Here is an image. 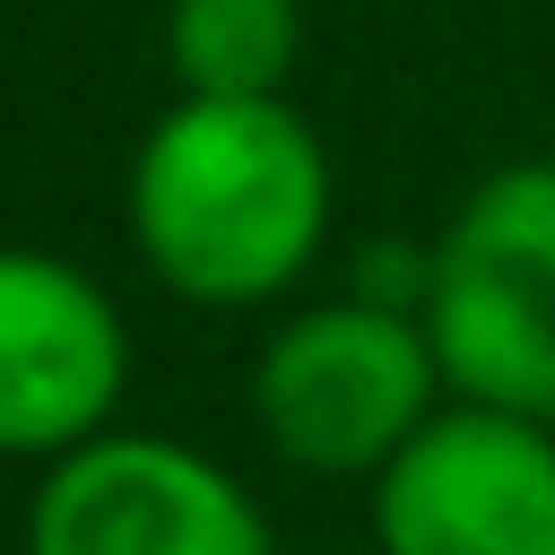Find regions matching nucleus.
<instances>
[{
  "instance_id": "8",
  "label": "nucleus",
  "mask_w": 555,
  "mask_h": 555,
  "mask_svg": "<svg viewBox=\"0 0 555 555\" xmlns=\"http://www.w3.org/2000/svg\"><path fill=\"white\" fill-rule=\"evenodd\" d=\"M304 555H330V546H304Z\"/></svg>"
},
{
  "instance_id": "5",
  "label": "nucleus",
  "mask_w": 555,
  "mask_h": 555,
  "mask_svg": "<svg viewBox=\"0 0 555 555\" xmlns=\"http://www.w3.org/2000/svg\"><path fill=\"white\" fill-rule=\"evenodd\" d=\"M139 347L113 286L43 243H0V460H69L121 425Z\"/></svg>"
},
{
  "instance_id": "7",
  "label": "nucleus",
  "mask_w": 555,
  "mask_h": 555,
  "mask_svg": "<svg viewBox=\"0 0 555 555\" xmlns=\"http://www.w3.org/2000/svg\"><path fill=\"white\" fill-rule=\"evenodd\" d=\"M173 95H286L304 61V0H165Z\"/></svg>"
},
{
  "instance_id": "2",
  "label": "nucleus",
  "mask_w": 555,
  "mask_h": 555,
  "mask_svg": "<svg viewBox=\"0 0 555 555\" xmlns=\"http://www.w3.org/2000/svg\"><path fill=\"white\" fill-rule=\"evenodd\" d=\"M243 408L286 468L373 486L451 408V382L425 338V312L356 286V295L295 304L251 347Z\"/></svg>"
},
{
  "instance_id": "4",
  "label": "nucleus",
  "mask_w": 555,
  "mask_h": 555,
  "mask_svg": "<svg viewBox=\"0 0 555 555\" xmlns=\"http://www.w3.org/2000/svg\"><path fill=\"white\" fill-rule=\"evenodd\" d=\"M26 555H286L260 494L182 434L113 425L26 494Z\"/></svg>"
},
{
  "instance_id": "3",
  "label": "nucleus",
  "mask_w": 555,
  "mask_h": 555,
  "mask_svg": "<svg viewBox=\"0 0 555 555\" xmlns=\"http://www.w3.org/2000/svg\"><path fill=\"white\" fill-rule=\"evenodd\" d=\"M416 312L451 399L555 425V156L494 165L460 191Z\"/></svg>"
},
{
  "instance_id": "6",
  "label": "nucleus",
  "mask_w": 555,
  "mask_h": 555,
  "mask_svg": "<svg viewBox=\"0 0 555 555\" xmlns=\"http://www.w3.org/2000/svg\"><path fill=\"white\" fill-rule=\"evenodd\" d=\"M373 555H555V425L451 399L373 486Z\"/></svg>"
},
{
  "instance_id": "1",
  "label": "nucleus",
  "mask_w": 555,
  "mask_h": 555,
  "mask_svg": "<svg viewBox=\"0 0 555 555\" xmlns=\"http://www.w3.org/2000/svg\"><path fill=\"white\" fill-rule=\"evenodd\" d=\"M121 217L173 304L260 312L330 251L338 165L295 95H173L130 147Z\"/></svg>"
}]
</instances>
